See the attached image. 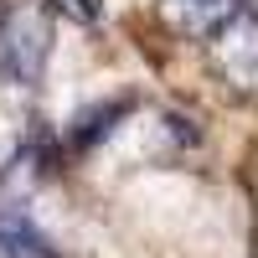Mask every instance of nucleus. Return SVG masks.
Here are the masks:
<instances>
[{"mask_svg": "<svg viewBox=\"0 0 258 258\" xmlns=\"http://www.w3.org/2000/svg\"><path fill=\"white\" fill-rule=\"evenodd\" d=\"M52 57V11L41 0H0V83L31 88Z\"/></svg>", "mask_w": 258, "mask_h": 258, "instance_id": "nucleus-1", "label": "nucleus"}, {"mask_svg": "<svg viewBox=\"0 0 258 258\" xmlns=\"http://www.w3.org/2000/svg\"><path fill=\"white\" fill-rule=\"evenodd\" d=\"M212 62L227 83L238 88H258V16L238 11L227 26L212 36Z\"/></svg>", "mask_w": 258, "mask_h": 258, "instance_id": "nucleus-2", "label": "nucleus"}, {"mask_svg": "<svg viewBox=\"0 0 258 258\" xmlns=\"http://www.w3.org/2000/svg\"><path fill=\"white\" fill-rule=\"evenodd\" d=\"M165 21L186 36H217L232 16L243 11V0H160Z\"/></svg>", "mask_w": 258, "mask_h": 258, "instance_id": "nucleus-3", "label": "nucleus"}, {"mask_svg": "<svg viewBox=\"0 0 258 258\" xmlns=\"http://www.w3.org/2000/svg\"><path fill=\"white\" fill-rule=\"evenodd\" d=\"M0 258H57V248L47 243V232L26 212L0 207Z\"/></svg>", "mask_w": 258, "mask_h": 258, "instance_id": "nucleus-4", "label": "nucleus"}]
</instances>
